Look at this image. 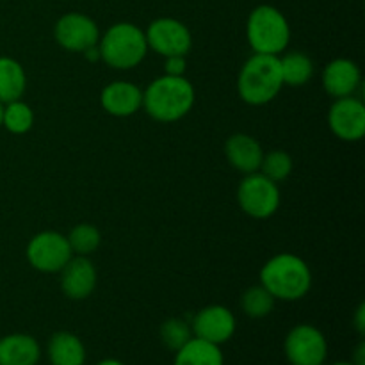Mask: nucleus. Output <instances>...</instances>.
Here are the masks:
<instances>
[{"label": "nucleus", "instance_id": "obj_8", "mask_svg": "<svg viewBox=\"0 0 365 365\" xmlns=\"http://www.w3.org/2000/svg\"><path fill=\"white\" fill-rule=\"evenodd\" d=\"M285 356L291 365H323L328 344L323 331L312 324H298L285 337Z\"/></svg>", "mask_w": 365, "mask_h": 365}, {"label": "nucleus", "instance_id": "obj_30", "mask_svg": "<svg viewBox=\"0 0 365 365\" xmlns=\"http://www.w3.org/2000/svg\"><path fill=\"white\" fill-rule=\"evenodd\" d=\"M82 53H84L86 59H88V61H98V59H100L98 45H95V46H91V48L84 50V52H82Z\"/></svg>", "mask_w": 365, "mask_h": 365}, {"label": "nucleus", "instance_id": "obj_14", "mask_svg": "<svg viewBox=\"0 0 365 365\" xmlns=\"http://www.w3.org/2000/svg\"><path fill=\"white\" fill-rule=\"evenodd\" d=\"M103 110L110 116L127 118L138 113L143 107V91L135 84L127 81H116L106 86L100 95Z\"/></svg>", "mask_w": 365, "mask_h": 365}, {"label": "nucleus", "instance_id": "obj_15", "mask_svg": "<svg viewBox=\"0 0 365 365\" xmlns=\"http://www.w3.org/2000/svg\"><path fill=\"white\" fill-rule=\"evenodd\" d=\"M360 68L351 59H334L327 64L323 73V86L334 98L351 96L360 86Z\"/></svg>", "mask_w": 365, "mask_h": 365}, {"label": "nucleus", "instance_id": "obj_12", "mask_svg": "<svg viewBox=\"0 0 365 365\" xmlns=\"http://www.w3.org/2000/svg\"><path fill=\"white\" fill-rule=\"evenodd\" d=\"M235 317L227 307L210 305L200 310L192 319V331L195 337L203 339L207 342L220 346L230 341L235 334Z\"/></svg>", "mask_w": 365, "mask_h": 365}, {"label": "nucleus", "instance_id": "obj_7", "mask_svg": "<svg viewBox=\"0 0 365 365\" xmlns=\"http://www.w3.org/2000/svg\"><path fill=\"white\" fill-rule=\"evenodd\" d=\"M73 257L68 237L59 232L46 230L36 234L27 245V260L36 271L61 273L68 260Z\"/></svg>", "mask_w": 365, "mask_h": 365}, {"label": "nucleus", "instance_id": "obj_29", "mask_svg": "<svg viewBox=\"0 0 365 365\" xmlns=\"http://www.w3.org/2000/svg\"><path fill=\"white\" fill-rule=\"evenodd\" d=\"M355 365H365V344L364 342H360L359 348H356V353H355Z\"/></svg>", "mask_w": 365, "mask_h": 365}, {"label": "nucleus", "instance_id": "obj_22", "mask_svg": "<svg viewBox=\"0 0 365 365\" xmlns=\"http://www.w3.org/2000/svg\"><path fill=\"white\" fill-rule=\"evenodd\" d=\"M2 125L13 134H25L34 125V113L25 102L14 100L7 103V107H4Z\"/></svg>", "mask_w": 365, "mask_h": 365}, {"label": "nucleus", "instance_id": "obj_11", "mask_svg": "<svg viewBox=\"0 0 365 365\" xmlns=\"http://www.w3.org/2000/svg\"><path fill=\"white\" fill-rule=\"evenodd\" d=\"M328 125L339 139L348 143L360 141L365 134V106L355 96L335 98L328 113Z\"/></svg>", "mask_w": 365, "mask_h": 365}, {"label": "nucleus", "instance_id": "obj_28", "mask_svg": "<svg viewBox=\"0 0 365 365\" xmlns=\"http://www.w3.org/2000/svg\"><path fill=\"white\" fill-rule=\"evenodd\" d=\"M355 328L359 334H364L365 330V305H362L356 309V314H355Z\"/></svg>", "mask_w": 365, "mask_h": 365}, {"label": "nucleus", "instance_id": "obj_24", "mask_svg": "<svg viewBox=\"0 0 365 365\" xmlns=\"http://www.w3.org/2000/svg\"><path fill=\"white\" fill-rule=\"evenodd\" d=\"M260 173L273 182H282L291 175L292 171V159L284 150H273L269 153H264L262 163L259 168Z\"/></svg>", "mask_w": 365, "mask_h": 365}, {"label": "nucleus", "instance_id": "obj_19", "mask_svg": "<svg viewBox=\"0 0 365 365\" xmlns=\"http://www.w3.org/2000/svg\"><path fill=\"white\" fill-rule=\"evenodd\" d=\"M175 353L173 365H223L225 362L220 346L198 337H191Z\"/></svg>", "mask_w": 365, "mask_h": 365}, {"label": "nucleus", "instance_id": "obj_1", "mask_svg": "<svg viewBox=\"0 0 365 365\" xmlns=\"http://www.w3.org/2000/svg\"><path fill=\"white\" fill-rule=\"evenodd\" d=\"M260 285L274 299L298 302L309 294L312 273L309 264L294 253H278L260 269Z\"/></svg>", "mask_w": 365, "mask_h": 365}, {"label": "nucleus", "instance_id": "obj_21", "mask_svg": "<svg viewBox=\"0 0 365 365\" xmlns=\"http://www.w3.org/2000/svg\"><path fill=\"white\" fill-rule=\"evenodd\" d=\"M280 73L284 86L299 88V86H305L312 78L314 63L303 52H289L280 59Z\"/></svg>", "mask_w": 365, "mask_h": 365}, {"label": "nucleus", "instance_id": "obj_18", "mask_svg": "<svg viewBox=\"0 0 365 365\" xmlns=\"http://www.w3.org/2000/svg\"><path fill=\"white\" fill-rule=\"evenodd\" d=\"M48 359L52 365H84L86 348L77 335L57 331L48 342Z\"/></svg>", "mask_w": 365, "mask_h": 365}, {"label": "nucleus", "instance_id": "obj_17", "mask_svg": "<svg viewBox=\"0 0 365 365\" xmlns=\"http://www.w3.org/2000/svg\"><path fill=\"white\" fill-rule=\"evenodd\" d=\"M41 349L31 335L13 334L0 339V365H36Z\"/></svg>", "mask_w": 365, "mask_h": 365}, {"label": "nucleus", "instance_id": "obj_32", "mask_svg": "<svg viewBox=\"0 0 365 365\" xmlns=\"http://www.w3.org/2000/svg\"><path fill=\"white\" fill-rule=\"evenodd\" d=\"M2 116H4V107L2 103H0V125H2Z\"/></svg>", "mask_w": 365, "mask_h": 365}, {"label": "nucleus", "instance_id": "obj_31", "mask_svg": "<svg viewBox=\"0 0 365 365\" xmlns=\"http://www.w3.org/2000/svg\"><path fill=\"white\" fill-rule=\"evenodd\" d=\"M96 365H125V364H123V362H120V360L107 359V360H102V362H98Z\"/></svg>", "mask_w": 365, "mask_h": 365}, {"label": "nucleus", "instance_id": "obj_23", "mask_svg": "<svg viewBox=\"0 0 365 365\" xmlns=\"http://www.w3.org/2000/svg\"><path fill=\"white\" fill-rule=\"evenodd\" d=\"M241 307L246 316L253 317V319H260V317L269 316L274 307V298L262 285H257V287H250L242 294Z\"/></svg>", "mask_w": 365, "mask_h": 365}, {"label": "nucleus", "instance_id": "obj_5", "mask_svg": "<svg viewBox=\"0 0 365 365\" xmlns=\"http://www.w3.org/2000/svg\"><path fill=\"white\" fill-rule=\"evenodd\" d=\"M246 38L255 53L278 56L291 41V27L280 9L264 4L250 13Z\"/></svg>", "mask_w": 365, "mask_h": 365}, {"label": "nucleus", "instance_id": "obj_26", "mask_svg": "<svg viewBox=\"0 0 365 365\" xmlns=\"http://www.w3.org/2000/svg\"><path fill=\"white\" fill-rule=\"evenodd\" d=\"M191 337L192 330L180 317H171V319L164 321L163 327H160V339L173 351H178Z\"/></svg>", "mask_w": 365, "mask_h": 365}, {"label": "nucleus", "instance_id": "obj_10", "mask_svg": "<svg viewBox=\"0 0 365 365\" xmlns=\"http://www.w3.org/2000/svg\"><path fill=\"white\" fill-rule=\"evenodd\" d=\"M53 36L56 41L70 52H84L100 41L98 25L82 13L63 14L53 27Z\"/></svg>", "mask_w": 365, "mask_h": 365}, {"label": "nucleus", "instance_id": "obj_6", "mask_svg": "<svg viewBox=\"0 0 365 365\" xmlns=\"http://www.w3.org/2000/svg\"><path fill=\"white\" fill-rule=\"evenodd\" d=\"M237 202L245 214L255 220H267L280 207V189L277 182L260 171L246 175L237 187Z\"/></svg>", "mask_w": 365, "mask_h": 365}, {"label": "nucleus", "instance_id": "obj_13", "mask_svg": "<svg viewBox=\"0 0 365 365\" xmlns=\"http://www.w3.org/2000/svg\"><path fill=\"white\" fill-rule=\"evenodd\" d=\"M96 287V269L84 255L71 257L61 269V291L70 299H86Z\"/></svg>", "mask_w": 365, "mask_h": 365}, {"label": "nucleus", "instance_id": "obj_9", "mask_svg": "<svg viewBox=\"0 0 365 365\" xmlns=\"http://www.w3.org/2000/svg\"><path fill=\"white\" fill-rule=\"evenodd\" d=\"M148 48L163 57L185 56L192 46V36L189 29L175 18H157L145 32Z\"/></svg>", "mask_w": 365, "mask_h": 365}, {"label": "nucleus", "instance_id": "obj_33", "mask_svg": "<svg viewBox=\"0 0 365 365\" xmlns=\"http://www.w3.org/2000/svg\"><path fill=\"white\" fill-rule=\"evenodd\" d=\"M331 365H355L353 362H337V364H331Z\"/></svg>", "mask_w": 365, "mask_h": 365}, {"label": "nucleus", "instance_id": "obj_20", "mask_svg": "<svg viewBox=\"0 0 365 365\" xmlns=\"http://www.w3.org/2000/svg\"><path fill=\"white\" fill-rule=\"evenodd\" d=\"M27 86L25 71L18 61L0 57V103L20 100Z\"/></svg>", "mask_w": 365, "mask_h": 365}, {"label": "nucleus", "instance_id": "obj_16", "mask_svg": "<svg viewBox=\"0 0 365 365\" xmlns=\"http://www.w3.org/2000/svg\"><path fill=\"white\" fill-rule=\"evenodd\" d=\"M225 153H227V159L232 164V168L246 175L259 171L264 157L260 143L248 134L230 135L227 145H225Z\"/></svg>", "mask_w": 365, "mask_h": 365}, {"label": "nucleus", "instance_id": "obj_4", "mask_svg": "<svg viewBox=\"0 0 365 365\" xmlns=\"http://www.w3.org/2000/svg\"><path fill=\"white\" fill-rule=\"evenodd\" d=\"M100 59L116 70H130L141 64L148 52L146 36L138 25L121 21L109 27L98 41Z\"/></svg>", "mask_w": 365, "mask_h": 365}, {"label": "nucleus", "instance_id": "obj_27", "mask_svg": "<svg viewBox=\"0 0 365 365\" xmlns=\"http://www.w3.org/2000/svg\"><path fill=\"white\" fill-rule=\"evenodd\" d=\"M164 75H171V77H182L187 68V61L185 56H170L164 57Z\"/></svg>", "mask_w": 365, "mask_h": 365}, {"label": "nucleus", "instance_id": "obj_25", "mask_svg": "<svg viewBox=\"0 0 365 365\" xmlns=\"http://www.w3.org/2000/svg\"><path fill=\"white\" fill-rule=\"evenodd\" d=\"M100 241H102V237H100L98 228H95L89 223L77 225V227L70 232V235H68V242H70L71 252L84 257H88L89 253L95 252L100 246Z\"/></svg>", "mask_w": 365, "mask_h": 365}, {"label": "nucleus", "instance_id": "obj_3", "mask_svg": "<svg viewBox=\"0 0 365 365\" xmlns=\"http://www.w3.org/2000/svg\"><path fill=\"white\" fill-rule=\"evenodd\" d=\"M284 88L278 56L253 53L237 77L239 96L250 106H264L278 96Z\"/></svg>", "mask_w": 365, "mask_h": 365}, {"label": "nucleus", "instance_id": "obj_2", "mask_svg": "<svg viewBox=\"0 0 365 365\" xmlns=\"http://www.w3.org/2000/svg\"><path fill=\"white\" fill-rule=\"evenodd\" d=\"M195 106V88L182 77L163 75L143 91V107L146 114L163 123H173L187 116Z\"/></svg>", "mask_w": 365, "mask_h": 365}]
</instances>
